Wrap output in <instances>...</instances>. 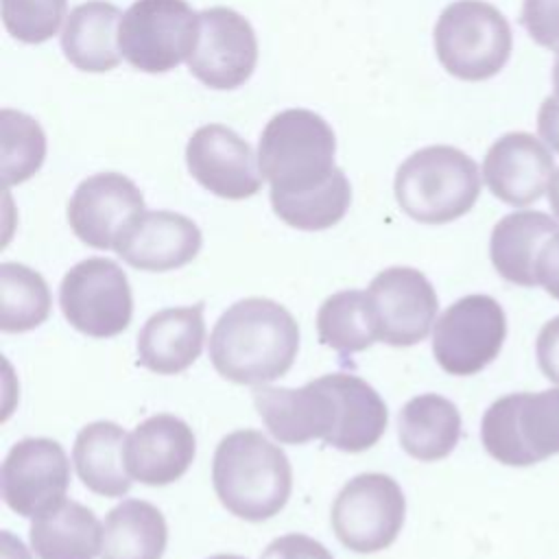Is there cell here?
I'll list each match as a JSON object with an SVG mask.
<instances>
[{"instance_id": "1", "label": "cell", "mask_w": 559, "mask_h": 559, "mask_svg": "<svg viewBox=\"0 0 559 559\" xmlns=\"http://www.w3.org/2000/svg\"><path fill=\"white\" fill-rule=\"evenodd\" d=\"M299 352V325L277 301L247 297L231 304L210 334V360L236 384H266L284 376Z\"/></svg>"}, {"instance_id": "2", "label": "cell", "mask_w": 559, "mask_h": 559, "mask_svg": "<svg viewBox=\"0 0 559 559\" xmlns=\"http://www.w3.org/2000/svg\"><path fill=\"white\" fill-rule=\"evenodd\" d=\"M336 138L319 114L301 107L275 114L262 129L258 164L271 186V205L314 194L334 183Z\"/></svg>"}, {"instance_id": "3", "label": "cell", "mask_w": 559, "mask_h": 559, "mask_svg": "<svg viewBox=\"0 0 559 559\" xmlns=\"http://www.w3.org/2000/svg\"><path fill=\"white\" fill-rule=\"evenodd\" d=\"M212 485L221 504L236 518L262 522L277 515L293 489L286 452L260 430L242 428L221 439L212 459Z\"/></svg>"}, {"instance_id": "4", "label": "cell", "mask_w": 559, "mask_h": 559, "mask_svg": "<svg viewBox=\"0 0 559 559\" xmlns=\"http://www.w3.org/2000/svg\"><path fill=\"white\" fill-rule=\"evenodd\" d=\"M397 205L413 221L443 225L467 214L480 194L476 162L448 144L424 146L408 155L393 181Z\"/></svg>"}, {"instance_id": "5", "label": "cell", "mask_w": 559, "mask_h": 559, "mask_svg": "<svg viewBox=\"0 0 559 559\" xmlns=\"http://www.w3.org/2000/svg\"><path fill=\"white\" fill-rule=\"evenodd\" d=\"M507 17L485 0H456L435 24V52L445 72L461 81L496 76L511 57Z\"/></svg>"}, {"instance_id": "6", "label": "cell", "mask_w": 559, "mask_h": 559, "mask_svg": "<svg viewBox=\"0 0 559 559\" xmlns=\"http://www.w3.org/2000/svg\"><path fill=\"white\" fill-rule=\"evenodd\" d=\"M480 441L491 459L509 467L559 454V389L498 397L483 415Z\"/></svg>"}, {"instance_id": "7", "label": "cell", "mask_w": 559, "mask_h": 559, "mask_svg": "<svg viewBox=\"0 0 559 559\" xmlns=\"http://www.w3.org/2000/svg\"><path fill=\"white\" fill-rule=\"evenodd\" d=\"M199 39V13L186 0H135L120 20L122 59L140 72L162 74L188 61Z\"/></svg>"}, {"instance_id": "8", "label": "cell", "mask_w": 559, "mask_h": 559, "mask_svg": "<svg viewBox=\"0 0 559 559\" xmlns=\"http://www.w3.org/2000/svg\"><path fill=\"white\" fill-rule=\"evenodd\" d=\"M406 498L386 474H358L343 485L332 504V528L338 542L354 552L389 548L404 526Z\"/></svg>"}, {"instance_id": "9", "label": "cell", "mask_w": 559, "mask_h": 559, "mask_svg": "<svg viewBox=\"0 0 559 559\" xmlns=\"http://www.w3.org/2000/svg\"><path fill=\"white\" fill-rule=\"evenodd\" d=\"M59 306L66 321L92 338L124 332L133 317L127 273L109 258L76 262L61 280Z\"/></svg>"}, {"instance_id": "10", "label": "cell", "mask_w": 559, "mask_h": 559, "mask_svg": "<svg viewBox=\"0 0 559 559\" xmlns=\"http://www.w3.org/2000/svg\"><path fill=\"white\" fill-rule=\"evenodd\" d=\"M253 404L269 432L288 445L323 439L332 445L343 424V400L338 376L325 373L299 389L258 386Z\"/></svg>"}, {"instance_id": "11", "label": "cell", "mask_w": 559, "mask_h": 559, "mask_svg": "<svg viewBox=\"0 0 559 559\" xmlns=\"http://www.w3.org/2000/svg\"><path fill=\"white\" fill-rule=\"evenodd\" d=\"M507 338L502 306L489 295H465L437 319L432 354L450 376H474L493 362Z\"/></svg>"}, {"instance_id": "12", "label": "cell", "mask_w": 559, "mask_h": 559, "mask_svg": "<svg viewBox=\"0 0 559 559\" xmlns=\"http://www.w3.org/2000/svg\"><path fill=\"white\" fill-rule=\"evenodd\" d=\"M70 461L48 437H26L4 456L0 469L2 500L24 518H39L66 500Z\"/></svg>"}, {"instance_id": "13", "label": "cell", "mask_w": 559, "mask_h": 559, "mask_svg": "<svg viewBox=\"0 0 559 559\" xmlns=\"http://www.w3.org/2000/svg\"><path fill=\"white\" fill-rule=\"evenodd\" d=\"M258 63L255 31L245 15L229 7L199 13V39L188 57V70L212 90H236Z\"/></svg>"}, {"instance_id": "14", "label": "cell", "mask_w": 559, "mask_h": 559, "mask_svg": "<svg viewBox=\"0 0 559 559\" xmlns=\"http://www.w3.org/2000/svg\"><path fill=\"white\" fill-rule=\"evenodd\" d=\"M378 341L393 347L421 343L437 317L439 299L428 277L413 266H389L367 288Z\"/></svg>"}, {"instance_id": "15", "label": "cell", "mask_w": 559, "mask_h": 559, "mask_svg": "<svg viewBox=\"0 0 559 559\" xmlns=\"http://www.w3.org/2000/svg\"><path fill=\"white\" fill-rule=\"evenodd\" d=\"M186 164L197 183L221 199L240 201L262 188L258 155L234 129L210 122L186 144Z\"/></svg>"}, {"instance_id": "16", "label": "cell", "mask_w": 559, "mask_h": 559, "mask_svg": "<svg viewBox=\"0 0 559 559\" xmlns=\"http://www.w3.org/2000/svg\"><path fill=\"white\" fill-rule=\"evenodd\" d=\"M144 212L140 188L120 173H96L83 179L68 201L74 236L94 249H114L124 227Z\"/></svg>"}, {"instance_id": "17", "label": "cell", "mask_w": 559, "mask_h": 559, "mask_svg": "<svg viewBox=\"0 0 559 559\" xmlns=\"http://www.w3.org/2000/svg\"><path fill=\"white\" fill-rule=\"evenodd\" d=\"M203 236L197 223L170 210H144L118 236L114 251L138 271H175L201 251Z\"/></svg>"}, {"instance_id": "18", "label": "cell", "mask_w": 559, "mask_h": 559, "mask_svg": "<svg viewBox=\"0 0 559 559\" xmlns=\"http://www.w3.org/2000/svg\"><path fill=\"white\" fill-rule=\"evenodd\" d=\"M552 170V153L526 131L504 133L483 159V179L489 192L513 207L535 203L548 190Z\"/></svg>"}, {"instance_id": "19", "label": "cell", "mask_w": 559, "mask_h": 559, "mask_svg": "<svg viewBox=\"0 0 559 559\" xmlns=\"http://www.w3.org/2000/svg\"><path fill=\"white\" fill-rule=\"evenodd\" d=\"M194 454L197 439L192 428L170 413L146 417L127 435V469L133 480L151 487L179 480L192 465Z\"/></svg>"}, {"instance_id": "20", "label": "cell", "mask_w": 559, "mask_h": 559, "mask_svg": "<svg viewBox=\"0 0 559 559\" xmlns=\"http://www.w3.org/2000/svg\"><path fill=\"white\" fill-rule=\"evenodd\" d=\"M203 301L164 308L146 319L138 334V365L159 376L186 371L203 349Z\"/></svg>"}, {"instance_id": "21", "label": "cell", "mask_w": 559, "mask_h": 559, "mask_svg": "<svg viewBox=\"0 0 559 559\" xmlns=\"http://www.w3.org/2000/svg\"><path fill=\"white\" fill-rule=\"evenodd\" d=\"M559 231L555 218L535 210H520L502 216L489 238V258L498 275L511 284L537 286L535 264L544 242Z\"/></svg>"}, {"instance_id": "22", "label": "cell", "mask_w": 559, "mask_h": 559, "mask_svg": "<svg viewBox=\"0 0 559 559\" xmlns=\"http://www.w3.org/2000/svg\"><path fill=\"white\" fill-rule=\"evenodd\" d=\"M122 13L105 0H87L74 7L61 31L66 59L83 72H109L120 63L118 26Z\"/></svg>"}, {"instance_id": "23", "label": "cell", "mask_w": 559, "mask_h": 559, "mask_svg": "<svg viewBox=\"0 0 559 559\" xmlns=\"http://www.w3.org/2000/svg\"><path fill=\"white\" fill-rule=\"evenodd\" d=\"M124 445L127 435L116 421H92L79 430L72 463L90 491L105 498H120L131 489Z\"/></svg>"}, {"instance_id": "24", "label": "cell", "mask_w": 559, "mask_h": 559, "mask_svg": "<svg viewBox=\"0 0 559 559\" xmlns=\"http://www.w3.org/2000/svg\"><path fill=\"white\" fill-rule=\"evenodd\" d=\"M397 437L404 452L417 461L445 459L461 439V413L443 395H415L397 415Z\"/></svg>"}, {"instance_id": "25", "label": "cell", "mask_w": 559, "mask_h": 559, "mask_svg": "<svg viewBox=\"0 0 559 559\" xmlns=\"http://www.w3.org/2000/svg\"><path fill=\"white\" fill-rule=\"evenodd\" d=\"M166 542L162 511L146 500L129 498L105 515L100 559H162Z\"/></svg>"}, {"instance_id": "26", "label": "cell", "mask_w": 559, "mask_h": 559, "mask_svg": "<svg viewBox=\"0 0 559 559\" xmlns=\"http://www.w3.org/2000/svg\"><path fill=\"white\" fill-rule=\"evenodd\" d=\"M100 542L98 518L74 500H63L31 524V546L39 559H94Z\"/></svg>"}, {"instance_id": "27", "label": "cell", "mask_w": 559, "mask_h": 559, "mask_svg": "<svg viewBox=\"0 0 559 559\" xmlns=\"http://www.w3.org/2000/svg\"><path fill=\"white\" fill-rule=\"evenodd\" d=\"M319 341L341 356L371 347L378 341L373 312L365 290L347 288L330 295L317 312Z\"/></svg>"}, {"instance_id": "28", "label": "cell", "mask_w": 559, "mask_h": 559, "mask_svg": "<svg viewBox=\"0 0 559 559\" xmlns=\"http://www.w3.org/2000/svg\"><path fill=\"white\" fill-rule=\"evenodd\" d=\"M50 290L46 280L20 264H0V330L28 332L41 325L50 314Z\"/></svg>"}, {"instance_id": "29", "label": "cell", "mask_w": 559, "mask_h": 559, "mask_svg": "<svg viewBox=\"0 0 559 559\" xmlns=\"http://www.w3.org/2000/svg\"><path fill=\"white\" fill-rule=\"evenodd\" d=\"M46 135L35 118L4 107L0 111V173L4 188L31 179L44 164Z\"/></svg>"}, {"instance_id": "30", "label": "cell", "mask_w": 559, "mask_h": 559, "mask_svg": "<svg viewBox=\"0 0 559 559\" xmlns=\"http://www.w3.org/2000/svg\"><path fill=\"white\" fill-rule=\"evenodd\" d=\"M68 0H0L2 24L24 44H41L57 35Z\"/></svg>"}, {"instance_id": "31", "label": "cell", "mask_w": 559, "mask_h": 559, "mask_svg": "<svg viewBox=\"0 0 559 559\" xmlns=\"http://www.w3.org/2000/svg\"><path fill=\"white\" fill-rule=\"evenodd\" d=\"M520 22L535 44L559 55V0H524Z\"/></svg>"}, {"instance_id": "32", "label": "cell", "mask_w": 559, "mask_h": 559, "mask_svg": "<svg viewBox=\"0 0 559 559\" xmlns=\"http://www.w3.org/2000/svg\"><path fill=\"white\" fill-rule=\"evenodd\" d=\"M260 559H334V557L321 542L304 533H288V535L275 537L262 550Z\"/></svg>"}, {"instance_id": "33", "label": "cell", "mask_w": 559, "mask_h": 559, "mask_svg": "<svg viewBox=\"0 0 559 559\" xmlns=\"http://www.w3.org/2000/svg\"><path fill=\"white\" fill-rule=\"evenodd\" d=\"M535 356L542 373L559 384V317L544 323L535 341Z\"/></svg>"}, {"instance_id": "34", "label": "cell", "mask_w": 559, "mask_h": 559, "mask_svg": "<svg viewBox=\"0 0 559 559\" xmlns=\"http://www.w3.org/2000/svg\"><path fill=\"white\" fill-rule=\"evenodd\" d=\"M535 275L537 286H542L552 299L559 301V231L544 242L537 255Z\"/></svg>"}, {"instance_id": "35", "label": "cell", "mask_w": 559, "mask_h": 559, "mask_svg": "<svg viewBox=\"0 0 559 559\" xmlns=\"http://www.w3.org/2000/svg\"><path fill=\"white\" fill-rule=\"evenodd\" d=\"M537 131L539 138L559 153V100L555 96L544 98L537 111Z\"/></svg>"}, {"instance_id": "36", "label": "cell", "mask_w": 559, "mask_h": 559, "mask_svg": "<svg viewBox=\"0 0 559 559\" xmlns=\"http://www.w3.org/2000/svg\"><path fill=\"white\" fill-rule=\"evenodd\" d=\"M0 539H2V559H31L24 544L17 537H13L9 531H2Z\"/></svg>"}, {"instance_id": "37", "label": "cell", "mask_w": 559, "mask_h": 559, "mask_svg": "<svg viewBox=\"0 0 559 559\" xmlns=\"http://www.w3.org/2000/svg\"><path fill=\"white\" fill-rule=\"evenodd\" d=\"M548 203L552 214L559 218V170L552 173L550 181H548Z\"/></svg>"}, {"instance_id": "38", "label": "cell", "mask_w": 559, "mask_h": 559, "mask_svg": "<svg viewBox=\"0 0 559 559\" xmlns=\"http://www.w3.org/2000/svg\"><path fill=\"white\" fill-rule=\"evenodd\" d=\"M552 87H555V98L559 100V57L555 59V66H552Z\"/></svg>"}, {"instance_id": "39", "label": "cell", "mask_w": 559, "mask_h": 559, "mask_svg": "<svg viewBox=\"0 0 559 559\" xmlns=\"http://www.w3.org/2000/svg\"><path fill=\"white\" fill-rule=\"evenodd\" d=\"M210 559H247V557H240V555H214V557H210Z\"/></svg>"}]
</instances>
